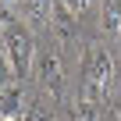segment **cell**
Returning a JSON list of instances; mask_svg holds the SVG:
<instances>
[{
	"label": "cell",
	"instance_id": "8",
	"mask_svg": "<svg viewBox=\"0 0 121 121\" xmlns=\"http://www.w3.org/2000/svg\"><path fill=\"white\" fill-rule=\"evenodd\" d=\"M11 78H14V68H11V57L4 50V39H0V89L11 86Z\"/></svg>",
	"mask_w": 121,
	"mask_h": 121
},
{
	"label": "cell",
	"instance_id": "9",
	"mask_svg": "<svg viewBox=\"0 0 121 121\" xmlns=\"http://www.w3.org/2000/svg\"><path fill=\"white\" fill-rule=\"evenodd\" d=\"M25 121H53V110H50V103H32L29 110H25Z\"/></svg>",
	"mask_w": 121,
	"mask_h": 121
},
{
	"label": "cell",
	"instance_id": "11",
	"mask_svg": "<svg viewBox=\"0 0 121 121\" xmlns=\"http://www.w3.org/2000/svg\"><path fill=\"white\" fill-rule=\"evenodd\" d=\"M114 114H117V121H121V96H117V107H114Z\"/></svg>",
	"mask_w": 121,
	"mask_h": 121
},
{
	"label": "cell",
	"instance_id": "10",
	"mask_svg": "<svg viewBox=\"0 0 121 121\" xmlns=\"http://www.w3.org/2000/svg\"><path fill=\"white\" fill-rule=\"evenodd\" d=\"M57 4H64V7L71 11V14H82V11H86L89 4H93V0H57Z\"/></svg>",
	"mask_w": 121,
	"mask_h": 121
},
{
	"label": "cell",
	"instance_id": "12",
	"mask_svg": "<svg viewBox=\"0 0 121 121\" xmlns=\"http://www.w3.org/2000/svg\"><path fill=\"white\" fill-rule=\"evenodd\" d=\"M0 121H25V117H0Z\"/></svg>",
	"mask_w": 121,
	"mask_h": 121
},
{
	"label": "cell",
	"instance_id": "3",
	"mask_svg": "<svg viewBox=\"0 0 121 121\" xmlns=\"http://www.w3.org/2000/svg\"><path fill=\"white\" fill-rule=\"evenodd\" d=\"M36 78H39L43 89H50L53 100L60 96V89H64V71H60V57H57V53L46 50V53L36 57Z\"/></svg>",
	"mask_w": 121,
	"mask_h": 121
},
{
	"label": "cell",
	"instance_id": "13",
	"mask_svg": "<svg viewBox=\"0 0 121 121\" xmlns=\"http://www.w3.org/2000/svg\"><path fill=\"white\" fill-rule=\"evenodd\" d=\"M4 4H22V0H4Z\"/></svg>",
	"mask_w": 121,
	"mask_h": 121
},
{
	"label": "cell",
	"instance_id": "5",
	"mask_svg": "<svg viewBox=\"0 0 121 121\" xmlns=\"http://www.w3.org/2000/svg\"><path fill=\"white\" fill-rule=\"evenodd\" d=\"M53 7H57V0H22V14L36 25H46L53 18Z\"/></svg>",
	"mask_w": 121,
	"mask_h": 121
},
{
	"label": "cell",
	"instance_id": "4",
	"mask_svg": "<svg viewBox=\"0 0 121 121\" xmlns=\"http://www.w3.org/2000/svg\"><path fill=\"white\" fill-rule=\"evenodd\" d=\"M22 107H25V93L22 86H4L0 89V117H22Z\"/></svg>",
	"mask_w": 121,
	"mask_h": 121
},
{
	"label": "cell",
	"instance_id": "7",
	"mask_svg": "<svg viewBox=\"0 0 121 121\" xmlns=\"http://www.w3.org/2000/svg\"><path fill=\"white\" fill-rule=\"evenodd\" d=\"M68 121H96V103H89V100H78V103L71 107Z\"/></svg>",
	"mask_w": 121,
	"mask_h": 121
},
{
	"label": "cell",
	"instance_id": "2",
	"mask_svg": "<svg viewBox=\"0 0 121 121\" xmlns=\"http://www.w3.org/2000/svg\"><path fill=\"white\" fill-rule=\"evenodd\" d=\"M114 71H117L114 57L103 46H89V53H86V96L82 100L96 103L100 96H107L110 86H114Z\"/></svg>",
	"mask_w": 121,
	"mask_h": 121
},
{
	"label": "cell",
	"instance_id": "1",
	"mask_svg": "<svg viewBox=\"0 0 121 121\" xmlns=\"http://www.w3.org/2000/svg\"><path fill=\"white\" fill-rule=\"evenodd\" d=\"M0 39H4V50L11 57V68L18 78H25L32 68H36V39L29 32V25L22 22H7L4 29H0Z\"/></svg>",
	"mask_w": 121,
	"mask_h": 121
},
{
	"label": "cell",
	"instance_id": "6",
	"mask_svg": "<svg viewBox=\"0 0 121 121\" xmlns=\"http://www.w3.org/2000/svg\"><path fill=\"white\" fill-rule=\"evenodd\" d=\"M100 25H103V32H121V0L100 4Z\"/></svg>",
	"mask_w": 121,
	"mask_h": 121
}]
</instances>
